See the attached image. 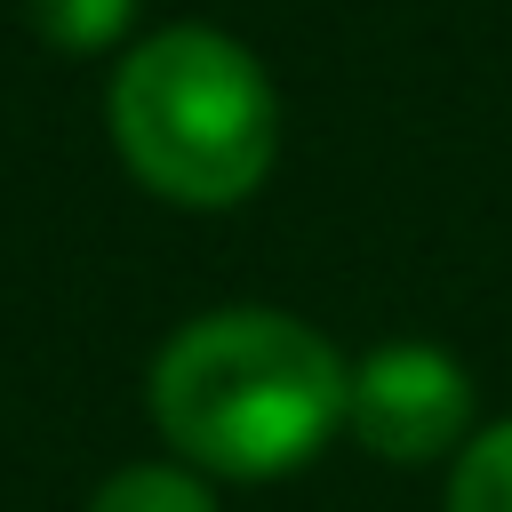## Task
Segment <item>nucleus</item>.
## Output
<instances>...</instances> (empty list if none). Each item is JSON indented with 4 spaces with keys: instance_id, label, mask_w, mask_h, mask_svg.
<instances>
[{
    "instance_id": "1",
    "label": "nucleus",
    "mask_w": 512,
    "mask_h": 512,
    "mask_svg": "<svg viewBox=\"0 0 512 512\" xmlns=\"http://www.w3.org/2000/svg\"><path fill=\"white\" fill-rule=\"evenodd\" d=\"M352 376L344 360L288 312H208L168 336L152 360V416L160 432L232 480H272L320 456V440L344 424Z\"/></svg>"
},
{
    "instance_id": "2",
    "label": "nucleus",
    "mask_w": 512,
    "mask_h": 512,
    "mask_svg": "<svg viewBox=\"0 0 512 512\" xmlns=\"http://www.w3.org/2000/svg\"><path fill=\"white\" fill-rule=\"evenodd\" d=\"M112 136L152 192L184 208H232L280 152V104L240 40L176 24L120 64Z\"/></svg>"
},
{
    "instance_id": "3",
    "label": "nucleus",
    "mask_w": 512,
    "mask_h": 512,
    "mask_svg": "<svg viewBox=\"0 0 512 512\" xmlns=\"http://www.w3.org/2000/svg\"><path fill=\"white\" fill-rule=\"evenodd\" d=\"M344 416H352V432H360L376 456L424 464V456H440V448L472 424V384H464V368H456L448 352H432V344H384V352L360 360Z\"/></svg>"
},
{
    "instance_id": "4",
    "label": "nucleus",
    "mask_w": 512,
    "mask_h": 512,
    "mask_svg": "<svg viewBox=\"0 0 512 512\" xmlns=\"http://www.w3.org/2000/svg\"><path fill=\"white\" fill-rule=\"evenodd\" d=\"M88 512H216V496H208L192 472H168V464H136V472H120V480H104Z\"/></svg>"
},
{
    "instance_id": "5",
    "label": "nucleus",
    "mask_w": 512,
    "mask_h": 512,
    "mask_svg": "<svg viewBox=\"0 0 512 512\" xmlns=\"http://www.w3.org/2000/svg\"><path fill=\"white\" fill-rule=\"evenodd\" d=\"M448 512H512V424L480 432L448 480Z\"/></svg>"
},
{
    "instance_id": "6",
    "label": "nucleus",
    "mask_w": 512,
    "mask_h": 512,
    "mask_svg": "<svg viewBox=\"0 0 512 512\" xmlns=\"http://www.w3.org/2000/svg\"><path fill=\"white\" fill-rule=\"evenodd\" d=\"M24 16H32V32L56 40V48H104V40L136 16V0H24Z\"/></svg>"
}]
</instances>
